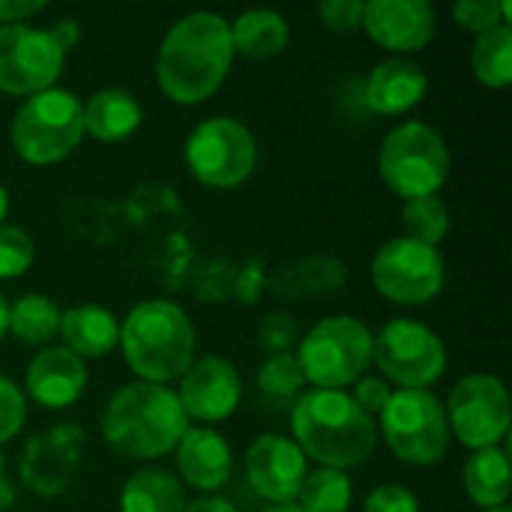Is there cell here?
<instances>
[{
  "mask_svg": "<svg viewBox=\"0 0 512 512\" xmlns=\"http://www.w3.org/2000/svg\"><path fill=\"white\" fill-rule=\"evenodd\" d=\"M27 423V396L24 390L0 375V444L12 441Z\"/></svg>",
  "mask_w": 512,
  "mask_h": 512,
  "instance_id": "cell-34",
  "label": "cell"
},
{
  "mask_svg": "<svg viewBox=\"0 0 512 512\" xmlns=\"http://www.w3.org/2000/svg\"><path fill=\"white\" fill-rule=\"evenodd\" d=\"M6 216H9V192H6V186L0 183V225L6 222Z\"/></svg>",
  "mask_w": 512,
  "mask_h": 512,
  "instance_id": "cell-44",
  "label": "cell"
},
{
  "mask_svg": "<svg viewBox=\"0 0 512 512\" xmlns=\"http://www.w3.org/2000/svg\"><path fill=\"white\" fill-rule=\"evenodd\" d=\"M363 6L366 0H327L318 6V18L333 33H354L363 24Z\"/></svg>",
  "mask_w": 512,
  "mask_h": 512,
  "instance_id": "cell-36",
  "label": "cell"
},
{
  "mask_svg": "<svg viewBox=\"0 0 512 512\" xmlns=\"http://www.w3.org/2000/svg\"><path fill=\"white\" fill-rule=\"evenodd\" d=\"M12 501H15V492H12V486L6 480V456L0 450V510L3 507H12Z\"/></svg>",
  "mask_w": 512,
  "mask_h": 512,
  "instance_id": "cell-42",
  "label": "cell"
},
{
  "mask_svg": "<svg viewBox=\"0 0 512 512\" xmlns=\"http://www.w3.org/2000/svg\"><path fill=\"white\" fill-rule=\"evenodd\" d=\"M99 429L114 453L150 462L177 450L189 429V417L171 387L138 381L120 387L108 399Z\"/></svg>",
  "mask_w": 512,
  "mask_h": 512,
  "instance_id": "cell-3",
  "label": "cell"
},
{
  "mask_svg": "<svg viewBox=\"0 0 512 512\" xmlns=\"http://www.w3.org/2000/svg\"><path fill=\"white\" fill-rule=\"evenodd\" d=\"M87 390V366L63 345L42 348L24 372V396L45 411H63L75 405Z\"/></svg>",
  "mask_w": 512,
  "mask_h": 512,
  "instance_id": "cell-18",
  "label": "cell"
},
{
  "mask_svg": "<svg viewBox=\"0 0 512 512\" xmlns=\"http://www.w3.org/2000/svg\"><path fill=\"white\" fill-rule=\"evenodd\" d=\"M447 282V261L441 249L417 243L411 237L387 240L372 258L375 291L396 306H426Z\"/></svg>",
  "mask_w": 512,
  "mask_h": 512,
  "instance_id": "cell-11",
  "label": "cell"
},
{
  "mask_svg": "<svg viewBox=\"0 0 512 512\" xmlns=\"http://www.w3.org/2000/svg\"><path fill=\"white\" fill-rule=\"evenodd\" d=\"M264 512H303L300 507H294V504H282V507H270V510Z\"/></svg>",
  "mask_w": 512,
  "mask_h": 512,
  "instance_id": "cell-45",
  "label": "cell"
},
{
  "mask_svg": "<svg viewBox=\"0 0 512 512\" xmlns=\"http://www.w3.org/2000/svg\"><path fill=\"white\" fill-rule=\"evenodd\" d=\"M306 378H303V369L297 363V357L291 351L285 354H270L258 372V387L264 396H273V399H294L300 390H303Z\"/></svg>",
  "mask_w": 512,
  "mask_h": 512,
  "instance_id": "cell-31",
  "label": "cell"
},
{
  "mask_svg": "<svg viewBox=\"0 0 512 512\" xmlns=\"http://www.w3.org/2000/svg\"><path fill=\"white\" fill-rule=\"evenodd\" d=\"M84 450V429L57 423L27 438L18 456V480L39 498H57L69 489Z\"/></svg>",
  "mask_w": 512,
  "mask_h": 512,
  "instance_id": "cell-14",
  "label": "cell"
},
{
  "mask_svg": "<svg viewBox=\"0 0 512 512\" xmlns=\"http://www.w3.org/2000/svg\"><path fill=\"white\" fill-rule=\"evenodd\" d=\"M375 426L393 456L414 468L438 465L453 441L447 411L432 390H393Z\"/></svg>",
  "mask_w": 512,
  "mask_h": 512,
  "instance_id": "cell-8",
  "label": "cell"
},
{
  "mask_svg": "<svg viewBox=\"0 0 512 512\" xmlns=\"http://www.w3.org/2000/svg\"><path fill=\"white\" fill-rule=\"evenodd\" d=\"M372 363L399 390H429L447 372V345L432 327L414 318H393L372 339Z\"/></svg>",
  "mask_w": 512,
  "mask_h": 512,
  "instance_id": "cell-10",
  "label": "cell"
},
{
  "mask_svg": "<svg viewBox=\"0 0 512 512\" xmlns=\"http://www.w3.org/2000/svg\"><path fill=\"white\" fill-rule=\"evenodd\" d=\"M36 249L33 240L24 228L3 222L0 225V282L6 279H18L33 267Z\"/></svg>",
  "mask_w": 512,
  "mask_h": 512,
  "instance_id": "cell-33",
  "label": "cell"
},
{
  "mask_svg": "<svg viewBox=\"0 0 512 512\" xmlns=\"http://www.w3.org/2000/svg\"><path fill=\"white\" fill-rule=\"evenodd\" d=\"M351 498H354V486L345 471L318 468L306 474L294 507H300L303 512H348Z\"/></svg>",
  "mask_w": 512,
  "mask_h": 512,
  "instance_id": "cell-29",
  "label": "cell"
},
{
  "mask_svg": "<svg viewBox=\"0 0 512 512\" xmlns=\"http://www.w3.org/2000/svg\"><path fill=\"white\" fill-rule=\"evenodd\" d=\"M483 512H510V507H495V510H483Z\"/></svg>",
  "mask_w": 512,
  "mask_h": 512,
  "instance_id": "cell-46",
  "label": "cell"
},
{
  "mask_svg": "<svg viewBox=\"0 0 512 512\" xmlns=\"http://www.w3.org/2000/svg\"><path fill=\"white\" fill-rule=\"evenodd\" d=\"M234 57L231 21L216 12H189L162 36L156 54L159 90L177 105H201L225 84Z\"/></svg>",
  "mask_w": 512,
  "mask_h": 512,
  "instance_id": "cell-1",
  "label": "cell"
},
{
  "mask_svg": "<svg viewBox=\"0 0 512 512\" xmlns=\"http://www.w3.org/2000/svg\"><path fill=\"white\" fill-rule=\"evenodd\" d=\"M9 333V303H6V297L0 294V339Z\"/></svg>",
  "mask_w": 512,
  "mask_h": 512,
  "instance_id": "cell-43",
  "label": "cell"
},
{
  "mask_svg": "<svg viewBox=\"0 0 512 512\" xmlns=\"http://www.w3.org/2000/svg\"><path fill=\"white\" fill-rule=\"evenodd\" d=\"M0 512H3V510H0Z\"/></svg>",
  "mask_w": 512,
  "mask_h": 512,
  "instance_id": "cell-47",
  "label": "cell"
},
{
  "mask_svg": "<svg viewBox=\"0 0 512 512\" xmlns=\"http://www.w3.org/2000/svg\"><path fill=\"white\" fill-rule=\"evenodd\" d=\"M360 30L393 57H408L435 39V9L429 0H369Z\"/></svg>",
  "mask_w": 512,
  "mask_h": 512,
  "instance_id": "cell-17",
  "label": "cell"
},
{
  "mask_svg": "<svg viewBox=\"0 0 512 512\" xmlns=\"http://www.w3.org/2000/svg\"><path fill=\"white\" fill-rule=\"evenodd\" d=\"M186 168L210 189L243 186L258 165V141L237 117H207L186 138Z\"/></svg>",
  "mask_w": 512,
  "mask_h": 512,
  "instance_id": "cell-9",
  "label": "cell"
},
{
  "mask_svg": "<svg viewBox=\"0 0 512 512\" xmlns=\"http://www.w3.org/2000/svg\"><path fill=\"white\" fill-rule=\"evenodd\" d=\"M462 486L480 510L507 507L510 498V456L504 447L474 450L462 468Z\"/></svg>",
  "mask_w": 512,
  "mask_h": 512,
  "instance_id": "cell-25",
  "label": "cell"
},
{
  "mask_svg": "<svg viewBox=\"0 0 512 512\" xmlns=\"http://www.w3.org/2000/svg\"><path fill=\"white\" fill-rule=\"evenodd\" d=\"M309 474L303 450L285 435H261L246 450V480L273 507L294 504Z\"/></svg>",
  "mask_w": 512,
  "mask_h": 512,
  "instance_id": "cell-16",
  "label": "cell"
},
{
  "mask_svg": "<svg viewBox=\"0 0 512 512\" xmlns=\"http://www.w3.org/2000/svg\"><path fill=\"white\" fill-rule=\"evenodd\" d=\"M189 423L213 426L228 420L243 402V378L237 366L225 357L207 354L195 357L192 366L180 375V387L174 390Z\"/></svg>",
  "mask_w": 512,
  "mask_h": 512,
  "instance_id": "cell-15",
  "label": "cell"
},
{
  "mask_svg": "<svg viewBox=\"0 0 512 512\" xmlns=\"http://www.w3.org/2000/svg\"><path fill=\"white\" fill-rule=\"evenodd\" d=\"M450 162L447 138L423 120L393 126L378 150L381 180L402 201L438 195L450 177Z\"/></svg>",
  "mask_w": 512,
  "mask_h": 512,
  "instance_id": "cell-5",
  "label": "cell"
},
{
  "mask_svg": "<svg viewBox=\"0 0 512 512\" xmlns=\"http://www.w3.org/2000/svg\"><path fill=\"white\" fill-rule=\"evenodd\" d=\"M48 36L60 45L63 54H69L78 42H81V24L75 18H57L51 27H48Z\"/></svg>",
  "mask_w": 512,
  "mask_h": 512,
  "instance_id": "cell-40",
  "label": "cell"
},
{
  "mask_svg": "<svg viewBox=\"0 0 512 512\" xmlns=\"http://www.w3.org/2000/svg\"><path fill=\"white\" fill-rule=\"evenodd\" d=\"M390 396H393L390 381H384V378H378V375H363V378L354 384V393H351V399H354L369 417L381 414L384 405L390 402Z\"/></svg>",
  "mask_w": 512,
  "mask_h": 512,
  "instance_id": "cell-38",
  "label": "cell"
},
{
  "mask_svg": "<svg viewBox=\"0 0 512 512\" xmlns=\"http://www.w3.org/2000/svg\"><path fill=\"white\" fill-rule=\"evenodd\" d=\"M471 69L489 90H504L512 81V27L501 24L471 45Z\"/></svg>",
  "mask_w": 512,
  "mask_h": 512,
  "instance_id": "cell-28",
  "label": "cell"
},
{
  "mask_svg": "<svg viewBox=\"0 0 512 512\" xmlns=\"http://www.w3.org/2000/svg\"><path fill=\"white\" fill-rule=\"evenodd\" d=\"M429 93V75L411 57H390L378 63L363 87V102L378 117H402L414 111Z\"/></svg>",
  "mask_w": 512,
  "mask_h": 512,
  "instance_id": "cell-19",
  "label": "cell"
},
{
  "mask_svg": "<svg viewBox=\"0 0 512 512\" xmlns=\"http://www.w3.org/2000/svg\"><path fill=\"white\" fill-rule=\"evenodd\" d=\"M84 135L102 141V144H120L132 138L144 120V108L135 99V93L123 87H105L96 90L84 105Z\"/></svg>",
  "mask_w": 512,
  "mask_h": 512,
  "instance_id": "cell-22",
  "label": "cell"
},
{
  "mask_svg": "<svg viewBox=\"0 0 512 512\" xmlns=\"http://www.w3.org/2000/svg\"><path fill=\"white\" fill-rule=\"evenodd\" d=\"M195 324L174 300L153 297L138 303L120 324V342L126 366L144 384L177 381L195 360Z\"/></svg>",
  "mask_w": 512,
  "mask_h": 512,
  "instance_id": "cell-4",
  "label": "cell"
},
{
  "mask_svg": "<svg viewBox=\"0 0 512 512\" xmlns=\"http://www.w3.org/2000/svg\"><path fill=\"white\" fill-rule=\"evenodd\" d=\"M63 348L81 360H99L111 354L120 342V321L111 309L99 303H78L60 315Z\"/></svg>",
  "mask_w": 512,
  "mask_h": 512,
  "instance_id": "cell-21",
  "label": "cell"
},
{
  "mask_svg": "<svg viewBox=\"0 0 512 512\" xmlns=\"http://www.w3.org/2000/svg\"><path fill=\"white\" fill-rule=\"evenodd\" d=\"M444 411L450 438H456L471 453L501 447L510 432V393L504 381L489 372H474L456 381Z\"/></svg>",
  "mask_w": 512,
  "mask_h": 512,
  "instance_id": "cell-12",
  "label": "cell"
},
{
  "mask_svg": "<svg viewBox=\"0 0 512 512\" xmlns=\"http://www.w3.org/2000/svg\"><path fill=\"white\" fill-rule=\"evenodd\" d=\"M402 222H405V237L426 243V246H441L450 234V207L444 204L441 195H426V198H414L405 201L402 207Z\"/></svg>",
  "mask_w": 512,
  "mask_h": 512,
  "instance_id": "cell-30",
  "label": "cell"
},
{
  "mask_svg": "<svg viewBox=\"0 0 512 512\" xmlns=\"http://www.w3.org/2000/svg\"><path fill=\"white\" fill-rule=\"evenodd\" d=\"M81 138H84L81 99L63 87H51L27 96L9 123V141L15 153L36 168L63 162L69 153H75Z\"/></svg>",
  "mask_w": 512,
  "mask_h": 512,
  "instance_id": "cell-6",
  "label": "cell"
},
{
  "mask_svg": "<svg viewBox=\"0 0 512 512\" xmlns=\"http://www.w3.org/2000/svg\"><path fill=\"white\" fill-rule=\"evenodd\" d=\"M186 492L177 474L162 468H144L132 474L120 492V512H183Z\"/></svg>",
  "mask_w": 512,
  "mask_h": 512,
  "instance_id": "cell-26",
  "label": "cell"
},
{
  "mask_svg": "<svg viewBox=\"0 0 512 512\" xmlns=\"http://www.w3.org/2000/svg\"><path fill=\"white\" fill-rule=\"evenodd\" d=\"M66 54L42 27L6 24L0 27V93L33 96L51 90L63 75Z\"/></svg>",
  "mask_w": 512,
  "mask_h": 512,
  "instance_id": "cell-13",
  "label": "cell"
},
{
  "mask_svg": "<svg viewBox=\"0 0 512 512\" xmlns=\"http://www.w3.org/2000/svg\"><path fill=\"white\" fill-rule=\"evenodd\" d=\"M63 309L45 294H24L9 306V333L21 345H48L60 333Z\"/></svg>",
  "mask_w": 512,
  "mask_h": 512,
  "instance_id": "cell-27",
  "label": "cell"
},
{
  "mask_svg": "<svg viewBox=\"0 0 512 512\" xmlns=\"http://www.w3.org/2000/svg\"><path fill=\"white\" fill-rule=\"evenodd\" d=\"M183 512H237V507L225 498H216V495H207V498H198L192 504H186Z\"/></svg>",
  "mask_w": 512,
  "mask_h": 512,
  "instance_id": "cell-41",
  "label": "cell"
},
{
  "mask_svg": "<svg viewBox=\"0 0 512 512\" xmlns=\"http://www.w3.org/2000/svg\"><path fill=\"white\" fill-rule=\"evenodd\" d=\"M234 54L246 60L279 57L291 42V27L282 12L273 9H246L231 21Z\"/></svg>",
  "mask_w": 512,
  "mask_h": 512,
  "instance_id": "cell-24",
  "label": "cell"
},
{
  "mask_svg": "<svg viewBox=\"0 0 512 512\" xmlns=\"http://www.w3.org/2000/svg\"><path fill=\"white\" fill-rule=\"evenodd\" d=\"M348 279V270L339 258L309 255L300 261H288L273 273V291L285 300H306L336 294Z\"/></svg>",
  "mask_w": 512,
  "mask_h": 512,
  "instance_id": "cell-23",
  "label": "cell"
},
{
  "mask_svg": "<svg viewBox=\"0 0 512 512\" xmlns=\"http://www.w3.org/2000/svg\"><path fill=\"white\" fill-rule=\"evenodd\" d=\"M363 512H420V501L408 486L384 483L366 495Z\"/></svg>",
  "mask_w": 512,
  "mask_h": 512,
  "instance_id": "cell-35",
  "label": "cell"
},
{
  "mask_svg": "<svg viewBox=\"0 0 512 512\" xmlns=\"http://www.w3.org/2000/svg\"><path fill=\"white\" fill-rule=\"evenodd\" d=\"M42 9H45V3H33V0H0V27L24 24L27 18L39 15Z\"/></svg>",
  "mask_w": 512,
  "mask_h": 512,
  "instance_id": "cell-39",
  "label": "cell"
},
{
  "mask_svg": "<svg viewBox=\"0 0 512 512\" xmlns=\"http://www.w3.org/2000/svg\"><path fill=\"white\" fill-rule=\"evenodd\" d=\"M258 342H261V348L267 354H285L297 342V321L291 315H285V312L264 318Z\"/></svg>",
  "mask_w": 512,
  "mask_h": 512,
  "instance_id": "cell-37",
  "label": "cell"
},
{
  "mask_svg": "<svg viewBox=\"0 0 512 512\" xmlns=\"http://www.w3.org/2000/svg\"><path fill=\"white\" fill-rule=\"evenodd\" d=\"M510 15V0H459L453 6V21L474 36H483L501 24H510Z\"/></svg>",
  "mask_w": 512,
  "mask_h": 512,
  "instance_id": "cell-32",
  "label": "cell"
},
{
  "mask_svg": "<svg viewBox=\"0 0 512 512\" xmlns=\"http://www.w3.org/2000/svg\"><path fill=\"white\" fill-rule=\"evenodd\" d=\"M375 333L354 315L321 318L297 348V363L312 390H345L372 366Z\"/></svg>",
  "mask_w": 512,
  "mask_h": 512,
  "instance_id": "cell-7",
  "label": "cell"
},
{
  "mask_svg": "<svg viewBox=\"0 0 512 512\" xmlns=\"http://www.w3.org/2000/svg\"><path fill=\"white\" fill-rule=\"evenodd\" d=\"M177 474L186 486L213 495L231 480V444L210 426H189L177 444Z\"/></svg>",
  "mask_w": 512,
  "mask_h": 512,
  "instance_id": "cell-20",
  "label": "cell"
},
{
  "mask_svg": "<svg viewBox=\"0 0 512 512\" xmlns=\"http://www.w3.org/2000/svg\"><path fill=\"white\" fill-rule=\"evenodd\" d=\"M294 444L321 468L351 471L378 450V426L345 390H309L291 411Z\"/></svg>",
  "mask_w": 512,
  "mask_h": 512,
  "instance_id": "cell-2",
  "label": "cell"
}]
</instances>
